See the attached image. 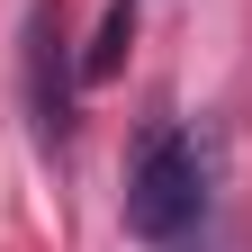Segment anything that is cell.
Instances as JSON below:
<instances>
[{"mask_svg":"<svg viewBox=\"0 0 252 252\" xmlns=\"http://www.w3.org/2000/svg\"><path fill=\"white\" fill-rule=\"evenodd\" d=\"M27 117H36V144H63V135H72V72H63L54 0L27 9Z\"/></svg>","mask_w":252,"mask_h":252,"instance_id":"obj_2","label":"cell"},{"mask_svg":"<svg viewBox=\"0 0 252 252\" xmlns=\"http://www.w3.org/2000/svg\"><path fill=\"white\" fill-rule=\"evenodd\" d=\"M126 36H135V0H108V18H99V45L81 54V81H108V72H117V54H126Z\"/></svg>","mask_w":252,"mask_h":252,"instance_id":"obj_3","label":"cell"},{"mask_svg":"<svg viewBox=\"0 0 252 252\" xmlns=\"http://www.w3.org/2000/svg\"><path fill=\"white\" fill-rule=\"evenodd\" d=\"M207 216V162L189 126H153L126 162V234L135 243H180Z\"/></svg>","mask_w":252,"mask_h":252,"instance_id":"obj_1","label":"cell"}]
</instances>
